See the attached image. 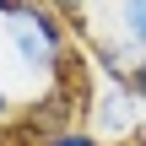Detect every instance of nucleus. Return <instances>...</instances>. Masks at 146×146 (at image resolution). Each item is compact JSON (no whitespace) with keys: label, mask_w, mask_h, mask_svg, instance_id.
<instances>
[{"label":"nucleus","mask_w":146,"mask_h":146,"mask_svg":"<svg viewBox=\"0 0 146 146\" xmlns=\"http://www.w3.org/2000/svg\"><path fill=\"white\" fill-rule=\"evenodd\" d=\"M0 33H5V49L16 54L22 70H60L65 60V16L49 5V0H11L0 11Z\"/></svg>","instance_id":"f257e3e1"},{"label":"nucleus","mask_w":146,"mask_h":146,"mask_svg":"<svg viewBox=\"0 0 146 146\" xmlns=\"http://www.w3.org/2000/svg\"><path fill=\"white\" fill-rule=\"evenodd\" d=\"M92 135H103V141L125 146L141 135V103H135V92L125 87V81H108L98 98H92Z\"/></svg>","instance_id":"f03ea898"},{"label":"nucleus","mask_w":146,"mask_h":146,"mask_svg":"<svg viewBox=\"0 0 146 146\" xmlns=\"http://www.w3.org/2000/svg\"><path fill=\"white\" fill-rule=\"evenodd\" d=\"M92 54H98V65L108 70V81H130V70L146 60L125 33H98V38H92Z\"/></svg>","instance_id":"7ed1b4c3"},{"label":"nucleus","mask_w":146,"mask_h":146,"mask_svg":"<svg viewBox=\"0 0 146 146\" xmlns=\"http://www.w3.org/2000/svg\"><path fill=\"white\" fill-rule=\"evenodd\" d=\"M114 33H125L146 54V0H114Z\"/></svg>","instance_id":"20e7f679"},{"label":"nucleus","mask_w":146,"mask_h":146,"mask_svg":"<svg viewBox=\"0 0 146 146\" xmlns=\"http://www.w3.org/2000/svg\"><path fill=\"white\" fill-rule=\"evenodd\" d=\"M38 146H108V141L92 135V130H54V135H43Z\"/></svg>","instance_id":"39448f33"},{"label":"nucleus","mask_w":146,"mask_h":146,"mask_svg":"<svg viewBox=\"0 0 146 146\" xmlns=\"http://www.w3.org/2000/svg\"><path fill=\"white\" fill-rule=\"evenodd\" d=\"M49 5H54L65 22H76V27H81V11H87V0H49Z\"/></svg>","instance_id":"423d86ee"},{"label":"nucleus","mask_w":146,"mask_h":146,"mask_svg":"<svg viewBox=\"0 0 146 146\" xmlns=\"http://www.w3.org/2000/svg\"><path fill=\"white\" fill-rule=\"evenodd\" d=\"M125 87L135 92V103H146V60L135 65V70H130V81H125Z\"/></svg>","instance_id":"0eeeda50"},{"label":"nucleus","mask_w":146,"mask_h":146,"mask_svg":"<svg viewBox=\"0 0 146 146\" xmlns=\"http://www.w3.org/2000/svg\"><path fill=\"white\" fill-rule=\"evenodd\" d=\"M11 119V98H5V87H0V125Z\"/></svg>","instance_id":"6e6552de"},{"label":"nucleus","mask_w":146,"mask_h":146,"mask_svg":"<svg viewBox=\"0 0 146 146\" xmlns=\"http://www.w3.org/2000/svg\"><path fill=\"white\" fill-rule=\"evenodd\" d=\"M5 5H11V0H0V11H5Z\"/></svg>","instance_id":"1a4fd4ad"}]
</instances>
